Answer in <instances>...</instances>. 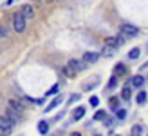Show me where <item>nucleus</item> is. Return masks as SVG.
I'll use <instances>...</instances> for the list:
<instances>
[{
	"mask_svg": "<svg viewBox=\"0 0 148 136\" xmlns=\"http://www.w3.org/2000/svg\"><path fill=\"white\" fill-rule=\"evenodd\" d=\"M11 26L14 29V33H24L25 31V27H27V20L22 17V13H14L13 15V18H11Z\"/></svg>",
	"mask_w": 148,
	"mask_h": 136,
	"instance_id": "nucleus-1",
	"label": "nucleus"
},
{
	"mask_svg": "<svg viewBox=\"0 0 148 136\" xmlns=\"http://www.w3.org/2000/svg\"><path fill=\"white\" fill-rule=\"evenodd\" d=\"M146 82V78L143 74H136L134 78H132V87H143V84Z\"/></svg>",
	"mask_w": 148,
	"mask_h": 136,
	"instance_id": "nucleus-12",
	"label": "nucleus"
},
{
	"mask_svg": "<svg viewBox=\"0 0 148 136\" xmlns=\"http://www.w3.org/2000/svg\"><path fill=\"white\" fill-rule=\"evenodd\" d=\"M116 45H112V44H107L105 42V45H103V49H101V55L103 56H112L114 55V53H116Z\"/></svg>",
	"mask_w": 148,
	"mask_h": 136,
	"instance_id": "nucleus-10",
	"label": "nucleus"
},
{
	"mask_svg": "<svg viewBox=\"0 0 148 136\" xmlns=\"http://www.w3.org/2000/svg\"><path fill=\"white\" fill-rule=\"evenodd\" d=\"M141 134H143V125H141V124H136L134 127H132L130 136H141Z\"/></svg>",
	"mask_w": 148,
	"mask_h": 136,
	"instance_id": "nucleus-16",
	"label": "nucleus"
},
{
	"mask_svg": "<svg viewBox=\"0 0 148 136\" xmlns=\"http://www.w3.org/2000/svg\"><path fill=\"white\" fill-rule=\"evenodd\" d=\"M47 131H49V124L43 122V120H42V122H38V133L40 134H47Z\"/></svg>",
	"mask_w": 148,
	"mask_h": 136,
	"instance_id": "nucleus-17",
	"label": "nucleus"
},
{
	"mask_svg": "<svg viewBox=\"0 0 148 136\" xmlns=\"http://www.w3.org/2000/svg\"><path fill=\"white\" fill-rule=\"evenodd\" d=\"M116 85H117V76H114V74H112V78L108 80V89H112Z\"/></svg>",
	"mask_w": 148,
	"mask_h": 136,
	"instance_id": "nucleus-24",
	"label": "nucleus"
},
{
	"mask_svg": "<svg viewBox=\"0 0 148 136\" xmlns=\"http://www.w3.org/2000/svg\"><path fill=\"white\" fill-rule=\"evenodd\" d=\"M99 60V53H96V51H87L85 55H83V64L88 65V64H96Z\"/></svg>",
	"mask_w": 148,
	"mask_h": 136,
	"instance_id": "nucleus-3",
	"label": "nucleus"
},
{
	"mask_svg": "<svg viewBox=\"0 0 148 136\" xmlns=\"http://www.w3.org/2000/svg\"><path fill=\"white\" fill-rule=\"evenodd\" d=\"M139 55H141V49H139V47H134V49L128 53V58H130V60H136Z\"/></svg>",
	"mask_w": 148,
	"mask_h": 136,
	"instance_id": "nucleus-19",
	"label": "nucleus"
},
{
	"mask_svg": "<svg viewBox=\"0 0 148 136\" xmlns=\"http://www.w3.org/2000/svg\"><path fill=\"white\" fill-rule=\"evenodd\" d=\"M98 103H99V98L98 96H92L90 98V105H92V107H98Z\"/></svg>",
	"mask_w": 148,
	"mask_h": 136,
	"instance_id": "nucleus-26",
	"label": "nucleus"
},
{
	"mask_svg": "<svg viewBox=\"0 0 148 136\" xmlns=\"http://www.w3.org/2000/svg\"><path fill=\"white\" fill-rule=\"evenodd\" d=\"M7 120H9V122L14 125V124H18L20 122V112H16V111H14L13 107H7L5 109V114H4Z\"/></svg>",
	"mask_w": 148,
	"mask_h": 136,
	"instance_id": "nucleus-4",
	"label": "nucleus"
},
{
	"mask_svg": "<svg viewBox=\"0 0 148 136\" xmlns=\"http://www.w3.org/2000/svg\"><path fill=\"white\" fill-rule=\"evenodd\" d=\"M103 120H105V118H103ZM112 122H114L112 118H107V120H105V125H107V127H110V125H112Z\"/></svg>",
	"mask_w": 148,
	"mask_h": 136,
	"instance_id": "nucleus-29",
	"label": "nucleus"
},
{
	"mask_svg": "<svg viewBox=\"0 0 148 136\" xmlns=\"http://www.w3.org/2000/svg\"><path fill=\"white\" fill-rule=\"evenodd\" d=\"M9 107H13V109L16 111V112H24V111H25V105H24V102H22V100H18L16 96L9 100Z\"/></svg>",
	"mask_w": 148,
	"mask_h": 136,
	"instance_id": "nucleus-8",
	"label": "nucleus"
},
{
	"mask_svg": "<svg viewBox=\"0 0 148 136\" xmlns=\"http://www.w3.org/2000/svg\"><path fill=\"white\" fill-rule=\"evenodd\" d=\"M0 38H7V29L4 26H0Z\"/></svg>",
	"mask_w": 148,
	"mask_h": 136,
	"instance_id": "nucleus-25",
	"label": "nucleus"
},
{
	"mask_svg": "<svg viewBox=\"0 0 148 136\" xmlns=\"http://www.w3.org/2000/svg\"><path fill=\"white\" fill-rule=\"evenodd\" d=\"M123 74H127V65L125 64H117L116 67H114V76H123Z\"/></svg>",
	"mask_w": 148,
	"mask_h": 136,
	"instance_id": "nucleus-14",
	"label": "nucleus"
},
{
	"mask_svg": "<svg viewBox=\"0 0 148 136\" xmlns=\"http://www.w3.org/2000/svg\"><path fill=\"white\" fill-rule=\"evenodd\" d=\"M125 42H127V38L119 33L117 36H110V38H107V44H112V45H116V47H119V45H123Z\"/></svg>",
	"mask_w": 148,
	"mask_h": 136,
	"instance_id": "nucleus-9",
	"label": "nucleus"
},
{
	"mask_svg": "<svg viewBox=\"0 0 148 136\" xmlns=\"http://www.w3.org/2000/svg\"><path fill=\"white\" fill-rule=\"evenodd\" d=\"M130 96H132V85L127 84L123 87V91H121V98H123V100H130Z\"/></svg>",
	"mask_w": 148,
	"mask_h": 136,
	"instance_id": "nucleus-15",
	"label": "nucleus"
},
{
	"mask_svg": "<svg viewBox=\"0 0 148 136\" xmlns=\"http://www.w3.org/2000/svg\"><path fill=\"white\" fill-rule=\"evenodd\" d=\"M121 35L125 36V38H134V36L139 35V29L136 26H132V24H121Z\"/></svg>",
	"mask_w": 148,
	"mask_h": 136,
	"instance_id": "nucleus-2",
	"label": "nucleus"
},
{
	"mask_svg": "<svg viewBox=\"0 0 148 136\" xmlns=\"http://www.w3.org/2000/svg\"><path fill=\"white\" fill-rule=\"evenodd\" d=\"M62 102H63V98H62V96H56V98H53V102H51V103L47 105V107H45V112H51L53 109H56V107H58V105H60Z\"/></svg>",
	"mask_w": 148,
	"mask_h": 136,
	"instance_id": "nucleus-11",
	"label": "nucleus"
},
{
	"mask_svg": "<svg viewBox=\"0 0 148 136\" xmlns=\"http://www.w3.org/2000/svg\"><path fill=\"white\" fill-rule=\"evenodd\" d=\"M94 136H99V134H94Z\"/></svg>",
	"mask_w": 148,
	"mask_h": 136,
	"instance_id": "nucleus-33",
	"label": "nucleus"
},
{
	"mask_svg": "<svg viewBox=\"0 0 148 136\" xmlns=\"http://www.w3.org/2000/svg\"><path fill=\"white\" fill-rule=\"evenodd\" d=\"M78 100H79V94H72L69 98V103H74V102H78Z\"/></svg>",
	"mask_w": 148,
	"mask_h": 136,
	"instance_id": "nucleus-28",
	"label": "nucleus"
},
{
	"mask_svg": "<svg viewBox=\"0 0 148 136\" xmlns=\"http://www.w3.org/2000/svg\"><path fill=\"white\" fill-rule=\"evenodd\" d=\"M146 96H148V94H146V91H141V93L137 94L136 102H137V103H145V102H146Z\"/></svg>",
	"mask_w": 148,
	"mask_h": 136,
	"instance_id": "nucleus-20",
	"label": "nucleus"
},
{
	"mask_svg": "<svg viewBox=\"0 0 148 136\" xmlns=\"http://www.w3.org/2000/svg\"><path fill=\"white\" fill-rule=\"evenodd\" d=\"M107 116V112L105 111H96V114H94V120H103Z\"/></svg>",
	"mask_w": 148,
	"mask_h": 136,
	"instance_id": "nucleus-23",
	"label": "nucleus"
},
{
	"mask_svg": "<svg viewBox=\"0 0 148 136\" xmlns=\"http://www.w3.org/2000/svg\"><path fill=\"white\" fill-rule=\"evenodd\" d=\"M45 2H54V0H45Z\"/></svg>",
	"mask_w": 148,
	"mask_h": 136,
	"instance_id": "nucleus-31",
	"label": "nucleus"
},
{
	"mask_svg": "<svg viewBox=\"0 0 148 136\" xmlns=\"http://www.w3.org/2000/svg\"><path fill=\"white\" fill-rule=\"evenodd\" d=\"M67 65L71 67V69L74 71V73H79V71H83L85 69V64H83V60H76V58H72V60H69L67 62Z\"/></svg>",
	"mask_w": 148,
	"mask_h": 136,
	"instance_id": "nucleus-5",
	"label": "nucleus"
},
{
	"mask_svg": "<svg viewBox=\"0 0 148 136\" xmlns=\"http://www.w3.org/2000/svg\"><path fill=\"white\" fill-rule=\"evenodd\" d=\"M11 131H13V124L5 116H0V133H2V134H9Z\"/></svg>",
	"mask_w": 148,
	"mask_h": 136,
	"instance_id": "nucleus-6",
	"label": "nucleus"
},
{
	"mask_svg": "<svg viewBox=\"0 0 148 136\" xmlns=\"http://www.w3.org/2000/svg\"><path fill=\"white\" fill-rule=\"evenodd\" d=\"M20 13H22V17H24L25 20H31L34 17V7L31 4H24V6H22V9H20Z\"/></svg>",
	"mask_w": 148,
	"mask_h": 136,
	"instance_id": "nucleus-7",
	"label": "nucleus"
},
{
	"mask_svg": "<svg viewBox=\"0 0 148 136\" xmlns=\"http://www.w3.org/2000/svg\"><path fill=\"white\" fill-rule=\"evenodd\" d=\"M83 116H85V107H81V105H79V107H76V109H74L72 122H78V120H81Z\"/></svg>",
	"mask_w": 148,
	"mask_h": 136,
	"instance_id": "nucleus-13",
	"label": "nucleus"
},
{
	"mask_svg": "<svg viewBox=\"0 0 148 136\" xmlns=\"http://www.w3.org/2000/svg\"><path fill=\"white\" fill-rule=\"evenodd\" d=\"M58 91H60V85H58V84H54V85H53V87H51V89L47 91V93H45V98H47V96H51V94H56Z\"/></svg>",
	"mask_w": 148,
	"mask_h": 136,
	"instance_id": "nucleus-21",
	"label": "nucleus"
},
{
	"mask_svg": "<svg viewBox=\"0 0 148 136\" xmlns=\"http://www.w3.org/2000/svg\"><path fill=\"white\" fill-rule=\"evenodd\" d=\"M116 116L119 118V120H125V118H127V109H117Z\"/></svg>",
	"mask_w": 148,
	"mask_h": 136,
	"instance_id": "nucleus-22",
	"label": "nucleus"
},
{
	"mask_svg": "<svg viewBox=\"0 0 148 136\" xmlns=\"http://www.w3.org/2000/svg\"><path fill=\"white\" fill-rule=\"evenodd\" d=\"M62 74H65V76H67V78H74V76H76V73H74V71L71 69L69 65H65V67H62Z\"/></svg>",
	"mask_w": 148,
	"mask_h": 136,
	"instance_id": "nucleus-18",
	"label": "nucleus"
},
{
	"mask_svg": "<svg viewBox=\"0 0 148 136\" xmlns=\"http://www.w3.org/2000/svg\"><path fill=\"white\" fill-rule=\"evenodd\" d=\"M110 107L117 109V98H110Z\"/></svg>",
	"mask_w": 148,
	"mask_h": 136,
	"instance_id": "nucleus-27",
	"label": "nucleus"
},
{
	"mask_svg": "<svg viewBox=\"0 0 148 136\" xmlns=\"http://www.w3.org/2000/svg\"><path fill=\"white\" fill-rule=\"evenodd\" d=\"M54 2H60V0H54Z\"/></svg>",
	"mask_w": 148,
	"mask_h": 136,
	"instance_id": "nucleus-32",
	"label": "nucleus"
},
{
	"mask_svg": "<svg viewBox=\"0 0 148 136\" xmlns=\"http://www.w3.org/2000/svg\"><path fill=\"white\" fill-rule=\"evenodd\" d=\"M71 136H81V134H79V133H72Z\"/></svg>",
	"mask_w": 148,
	"mask_h": 136,
	"instance_id": "nucleus-30",
	"label": "nucleus"
}]
</instances>
